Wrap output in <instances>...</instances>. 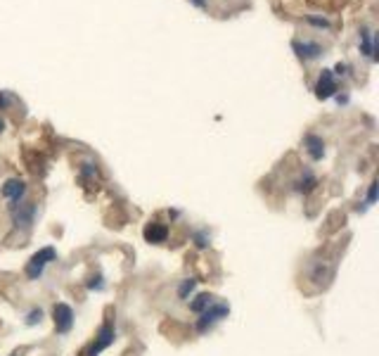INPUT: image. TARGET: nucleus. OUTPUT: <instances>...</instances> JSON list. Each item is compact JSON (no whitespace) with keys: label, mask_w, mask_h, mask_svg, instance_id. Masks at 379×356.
<instances>
[{"label":"nucleus","mask_w":379,"mask_h":356,"mask_svg":"<svg viewBox=\"0 0 379 356\" xmlns=\"http://www.w3.org/2000/svg\"><path fill=\"white\" fill-rule=\"evenodd\" d=\"M334 71L339 76H344V74H348V65H344V62H339V65L334 67Z\"/></svg>","instance_id":"23"},{"label":"nucleus","mask_w":379,"mask_h":356,"mask_svg":"<svg viewBox=\"0 0 379 356\" xmlns=\"http://www.w3.org/2000/svg\"><path fill=\"white\" fill-rule=\"evenodd\" d=\"M315 188H318V178H315L311 171H306L299 181H294V190H296V193L308 195L311 190H315Z\"/></svg>","instance_id":"12"},{"label":"nucleus","mask_w":379,"mask_h":356,"mask_svg":"<svg viewBox=\"0 0 379 356\" xmlns=\"http://www.w3.org/2000/svg\"><path fill=\"white\" fill-rule=\"evenodd\" d=\"M53 321H54V330L59 335L71 333V328H74V309L64 302L54 304L53 306Z\"/></svg>","instance_id":"4"},{"label":"nucleus","mask_w":379,"mask_h":356,"mask_svg":"<svg viewBox=\"0 0 379 356\" xmlns=\"http://www.w3.org/2000/svg\"><path fill=\"white\" fill-rule=\"evenodd\" d=\"M214 302H216V299H214V294H209V292H202V294H197L195 299L190 302V311L199 316V313L206 311V309H209V306H211Z\"/></svg>","instance_id":"13"},{"label":"nucleus","mask_w":379,"mask_h":356,"mask_svg":"<svg viewBox=\"0 0 379 356\" xmlns=\"http://www.w3.org/2000/svg\"><path fill=\"white\" fill-rule=\"evenodd\" d=\"M197 278H185L180 285H178V299H183V302H187L190 299V294L195 292V287H197Z\"/></svg>","instance_id":"14"},{"label":"nucleus","mask_w":379,"mask_h":356,"mask_svg":"<svg viewBox=\"0 0 379 356\" xmlns=\"http://www.w3.org/2000/svg\"><path fill=\"white\" fill-rule=\"evenodd\" d=\"M54 259H57V249L54 247L38 249L31 259H29V264H26V278H29V281H38V278L43 276L45 266H48L50 261H54Z\"/></svg>","instance_id":"3"},{"label":"nucleus","mask_w":379,"mask_h":356,"mask_svg":"<svg viewBox=\"0 0 379 356\" xmlns=\"http://www.w3.org/2000/svg\"><path fill=\"white\" fill-rule=\"evenodd\" d=\"M292 48L296 50L299 57H303V60H315V57H320V53H323L318 43H301V41H294Z\"/></svg>","instance_id":"11"},{"label":"nucleus","mask_w":379,"mask_h":356,"mask_svg":"<svg viewBox=\"0 0 379 356\" xmlns=\"http://www.w3.org/2000/svg\"><path fill=\"white\" fill-rule=\"evenodd\" d=\"M303 142H306V150H308V154H311V159H313V162H320V159L325 157V142H323V138H320V136L308 133Z\"/></svg>","instance_id":"10"},{"label":"nucleus","mask_w":379,"mask_h":356,"mask_svg":"<svg viewBox=\"0 0 379 356\" xmlns=\"http://www.w3.org/2000/svg\"><path fill=\"white\" fill-rule=\"evenodd\" d=\"M86 287L88 290H102V287H105V278H102V276H90V278H88L86 281Z\"/></svg>","instance_id":"19"},{"label":"nucleus","mask_w":379,"mask_h":356,"mask_svg":"<svg viewBox=\"0 0 379 356\" xmlns=\"http://www.w3.org/2000/svg\"><path fill=\"white\" fill-rule=\"evenodd\" d=\"M332 95H336L334 74H332L329 69H323V74H320L318 83H315V97H318V100H329Z\"/></svg>","instance_id":"7"},{"label":"nucleus","mask_w":379,"mask_h":356,"mask_svg":"<svg viewBox=\"0 0 379 356\" xmlns=\"http://www.w3.org/2000/svg\"><path fill=\"white\" fill-rule=\"evenodd\" d=\"M377 181H372V183H370V188H368V200H365V205L368 207H372L375 205V202H377Z\"/></svg>","instance_id":"20"},{"label":"nucleus","mask_w":379,"mask_h":356,"mask_svg":"<svg viewBox=\"0 0 379 356\" xmlns=\"http://www.w3.org/2000/svg\"><path fill=\"white\" fill-rule=\"evenodd\" d=\"M192 242H195L197 249H206L211 245V237H209L206 230H195V233H192Z\"/></svg>","instance_id":"15"},{"label":"nucleus","mask_w":379,"mask_h":356,"mask_svg":"<svg viewBox=\"0 0 379 356\" xmlns=\"http://www.w3.org/2000/svg\"><path fill=\"white\" fill-rule=\"evenodd\" d=\"M190 2H195L197 7H202V10H204V7H206V0H190Z\"/></svg>","instance_id":"24"},{"label":"nucleus","mask_w":379,"mask_h":356,"mask_svg":"<svg viewBox=\"0 0 379 356\" xmlns=\"http://www.w3.org/2000/svg\"><path fill=\"white\" fill-rule=\"evenodd\" d=\"M308 22L315 24V26H323V29H327V26H329V24H327L325 19H318V17H308Z\"/></svg>","instance_id":"22"},{"label":"nucleus","mask_w":379,"mask_h":356,"mask_svg":"<svg viewBox=\"0 0 379 356\" xmlns=\"http://www.w3.org/2000/svg\"><path fill=\"white\" fill-rule=\"evenodd\" d=\"M12 212V221H14V228H31L33 218H36V205L33 202H19V205L10 207Z\"/></svg>","instance_id":"6"},{"label":"nucleus","mask_w":379,"mask_h":356,"mask_svg":"<svg viewBox=\"0 0 379 356\" xmlns=\"http://www.w3.org/2000/svg\"><path fill=\"white\" fill-rule=\"evenodd\" d=\"M12 356H17V354H12Z\"/></svg>","instance_id":"27"},{"label":"nucleus","mask_w":379,"mask_h":356,"mask_svg":"<svg viewBox=\"0 0 379 356\" xmlns=\"http://www.w3.org/2000/svg\"><path fill=\"white\" fill-rule=\"evenodd\" d=\"M114 340H116V333H114V325L109 323H102L100 325V330H98V335H95V342L90 345V349L86 352V356H98L100 352H105L107 347H111L114 345Z\"/></svg>","instance_id":"5"},{"label":"nucleus","mask_w":379,"mask_h":356,"mask_svg":"<svg viewBox=\"0 0 379 356\" xmlns=\"http://www.w3.org/2000/svg\"><path fill=\"white\" fill-rule=\"evenodd\" d=\"M7 105H10V95L7 93H0V109H7Z\"/></svg>","instance_id":"21"},{"label":"nucleus","mask_w":379,"mask_h":356,"mask_svg":"<svg viewBox=\"0 0 379 356\" xmlns=\"http://www.w3.org/2000/svg\"><path fill=\"white\" fill-rule=\"evenodd\" d=\"M24 193H26V185H24V181H19V178H10V181H5V185H2V197H7L12 205H19L22 202Z\"/></svg>","instance_id":"9"},{"label":"nucleus","mask_w":379,"mask_h":356,"mask_svg":"<svg viewBox=\"0 0 379 356\" xmlns=\"http://www.w3.org/2000/svg\"><path fill=\"white\" fill-rule=\"evenodd\" d=\"M334 261L327 257H315L306 266V281L313 285V290H325L334 278Z\"/></svg>","instance_id":"1"},{"label":"nucleus","mask_w":379,"mask_h":356,"mask_svg":"<svg viewBox=\"0 0 379 356\" xmlns=\"http://www.w3.org/2000/svg\"><path fill=\"white\" fill-rule=\"evenodd\" d=\"M81 178H83V181L98 178V166H95V164H83V166H81Z\"/></svg>","instance_id":"18"},{"label":"nucleus","mask_w":379,"mask_h":356,"mask_svg":"<svg viewBox=\"0 0 379 356\" xmlns=\"http://www.w3.org/2000/svg\"><path fill=\"white\" fill-rule=\"evenodd\" d=\"M142 237L150 242V245H162L168 240V226L162 223V221H150L145 230H142Z\"/></svg>","instance_id":"8"},{"label":"nucleus","mask_w":379,"mask_h":356,"mask_svg":"<svg viewBox=\"0 0 379 356\" xmlns=\"http://www.w3.org/2000/svg\"><path fill=\"white\" fill-rule=\"evenodd\" d=\"M227 313H230V306L227 304H218V302H214L206 311H202L199 313V318H197V323H195V328H197V333L199 335H204V333H209L214 325L218 323V321H223Z\"/></svg>","instance_id":"2"},{"label":"nucleus","mask_w":379,"mask_h":356,"mask_svg":"<svg viewBox=\"0 0 379 356\" xmlns=\"http://www.w3.org/2000/svg\"><path fill=\"white\" fill-rule=\"evenodd\" d=\"M360 41H363V55L375 57V48H372V38H370L368 29H363V31H360Z\"/></svg>","instance_id":"16"},{"label":"nucleus","mask_w":379,"mask_h":356,"mask_svg":"<svg viewBox=\"0 0 379 356\" xmlns=\"http://www.w3.org/2000/svg\"><path fill=\"white\" fill-rule=\"evenodd\" d=\"M5 129V121H2V119H0V131Z\"/></svg>","instance_id":"25"},{"label":"nucleus","mask_w":379,"mask_h":356,"mask_svg":"<svg viewBox=\"0 0 379 356\" xmlns=\"http://www.w3.org/2000/svg\"><path fill=\"white\" fill-rule=\"evenodd\" d=\"M41 321H43V309H31V311H29V316H26V325H29V328L38 325Z\"/></svg>","instance_id":"17"},{"label":"nucleus","mask_w":379,"mask_h":356,"mask_svg":"<svg viewBox=\"0 0 379 356\" xmlns=\"http://www.w3.org/2000/svg\"><path fill=\"white\" fill-rule=\"evenodd\" d=\"M81 356H86V354H81Z\"/></svg>","instance_id":"26"}]
</instances>
